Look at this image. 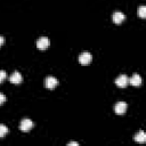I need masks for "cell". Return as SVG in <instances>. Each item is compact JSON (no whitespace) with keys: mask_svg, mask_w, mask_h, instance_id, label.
Returning <instances> with one entry per match:
<instances>
[{"mask_svg":"<svg viewBox=\"0 0 146 146\" xmlns=\"http://www.w3.org/2000/svg\"><path fill=\"white\" fill-rule=\"evenodd\" d=\"M58 84V80L54 76H47L44 79V87L48 89H54L55 87H57Z\"/></svg>","mask_w":146,"mask_h":146,"instance_id":"obj_5","label":"cell"},{"mask_svg":"<svg viewBox=\"0 0 146 146\" xmlns=\"http://www.w3.org/2000/svg\"><path fill=\"white\" fill-rule=\"evenodd\" d=\"M124 18H125V16H124V14L121 13V11H115V13L113 14V16H112V19H113V22H114L115 24H121V23L124 21Z\"/></svg>","mask_w":146,"mask_h":146,"instance_id":"obj_7","label":"cell"},{"mask_svg":"<svg viewBox=\"0 0 146 146\" xmlns=\"http://www.w3.org/2000/svg\"><path fill=\"white\" fill-rule=\"evenodd\" d=\"M22 80H23V78H22V74L19 73V72H14L10 76H9V81L11 82V83H15V84H18V83H21L22 82Z\"/></svg>","mask_w":146,"mask_h":146,"instance_id":"obj_8","label":"cell"},{"mask_svg":"<svg viewBox=\"0 0 146 146\" xmlns=\"http://www.w3.org/2000/svg\"><path fill=\"white\" fill-rule=\"evenodd\" d=\"M3 42H5V38L2 35H0V47L3 44Z\"/></svg>","mask_w":146,"mask_h":146,"instance_id":"obj_15","label":"cell"},{"mask_svg":"<svg viewBox=\"0 0 146 146\" xmlns=\"http://www.w3.org/2000/svg\"><path fill=\"white\" fill-rule=\"evenodd\" d=\"M129 83L132 84V86H135V87L140 86V84H141V76H140L139 74L135 73V74L129 79Z\"/></svg>","mask_w":146,"mask_h":146,"instance_id":"obj_9","label":"cell"},{"mask_svg":"<svg viewBox=\"0 0 146 146\" xmlns=\"http://www.w3.org/2000/svg\"><path fill=\"white\" fill-rule=\"evenodd\" d=\"M79 62H80L81 65H88L91 62V54L88 52V51L81 52L80 56H79Z\"/></svg>","mask_w":146,"mask_h":146,"instance_id":"obj_4","label":"cell"},{"mask_svg":"<svg viewBox=\"0 0 146 146\" xmlns=\"http://www.w3.org/2000/svg\"><path fill=\"white\" fill-rule=\"evenodd\" d=\"M32 128H33V122H32L30 119H23V120H22V122H21V124H19V129H21L22 131L27 132V131H30Z\"/></svg>","mask_w":146,"mask_h":146,"instance_id":"obj_2","label":"cell"},{"mask_svg":"<svg viewBox=\"0 0 146 146\" xmlns=\"http://www.w3.org/2000/svg\"><path fill=\"white\" fill-rule=\"evenodd\" d=\"M133 139H135V141H137L139 144H144L146 141V135H145V132L143 130H140L138 133L135 135V138Z\"/></svg>","mask_w":146,"mask_h":146,"instance_id":"obj_10","label":"cell"},{"mask_svg":"<svg viewBox=\"0 0 146 146\" xmlns=\"http://www.w3.org/2000/svg\"><path fill=\"white\" fill-rule=\"evenodd\" d=\"M128 83H129V79H128V76L124 75V74H121V75H119V76L115 79V84H116L117 87H120V88L127 87Z\"/></svg>","mask_w":146,"mask_h":146,"instance_id":"obj_3","label":"cell"},{"mask_svg":"<svg viewBox=\"0 0 146 146\" xmlns=\"http://www.w3.org/2000/svg\"><path fill=\"white\" fill-rule=\"evenodd\" d=\"M78 143H68V146H78Z\"/></svg>","mask_w":146,"mask_h":146,"instance_id":"obj_16","label":"cell"},{"mask_svg":"<svg viewBox=\"0 0 146 146\" xmlns=\"http://www.w3.org/2000/svg\"><path fill=\"white\" fill-rule=\"evenodd\" d=\"M127 107H128V106H127V104H125L124 102H119V103L115 104V106H114V111H115L116 114L121 115V114H124V113H125Z\"/></svg>","mask_w":146,"mask_h":146,"instance_id":"obj_6","label":"cell"},{"mask_svg":"<svg viewBox=\"0 0 146 146\" xmlns=\"http://www.w3.org/2000/svg\"><path fill=\"white\" fill-rule=\"evenodd\" d=\"M49 44H50V40L47 36H41L36 41V48L40 50H46L49 47Z\"/></svg>","mask_w":146,"mask_h":146,"instance_id":"obj_1","label":"cell"},{"mask_svg":"<svg viewBox=\"0 0 146 146\" xmlns=\"http://www.w3.org/2000/svg\"><path fill=\"white\" fill-rule=\"evenodd\" d=\"M138 15L140 18H145L146 17V7L145 6H140L138 9Z\"/></svg>","mask_w":146,"mask_h":146,"instance_id":"obj_12","label":"cell"},{"mask_svg":"<svg viewBox=\"0 0 146 146\" xmlns=\"http://www.w3.org/2000/svg\"><path fill=\"white\" fill-rule=\"evenodd\" d=\"M8 133V128L5 124H0V138H3Z\"/></svg>","mask_w":146,"mask_h":146,"instance_id":"obj_11","label":"cell"},{"mask_svg":"<svg viewBox=\"0 0 146 146\" xmlns=\"http://www.w3.org/2000/svg\"><path fill=\"white\" fill-rule=\"evenodd\" d=\"M5 102H6V96L0 92V105H2Z\"/></svg>","mask_w":146,"mask_h":146,"instance_id":"obj_14","label":"cell"},{"mask_svg":"<svg viewBox=\"0 0 146 146\" xmlns=\"http://www.w3.org/2000/svg\"><path fill=\"white\" fill-rule=\"evenodd\" d=\"M6 72L5 71H2V70H0V82H2L5 79H6Z\"/></svg>","mask_w":146,"mask_h":146,"instance_id":"obj_13","label":"cell"}]
</instances>
